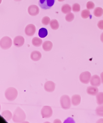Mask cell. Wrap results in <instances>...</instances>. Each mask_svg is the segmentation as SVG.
Segmentation results:
<instances>
[{"instance_id": "cell-1", "label": "cell", "mask_w": 103, "mask_h": 123, "mask_svg": "<svg viewBox=\"0 0 103 123\" xmlns=\"http://www.w3.org/2000/svg\"><path fill=\"white\" fill-rule=\"evenodd\" d=\"M12 119L15 123H23L26 119V114L21 108L18 107L14 111Z\"/></svg>"}, {"instance_id": "cell-2", "label": "cell", "mask_w": 103, "mask_h": 123, "mask_svg": "<svg viewBox=\"0 0 103 123\" xmlns=\"http://www.w3.org/2000/svg\"><path fill=\"white\" fill-rule=\"evenodd\" d=\"M5 95L7 100H9V101H13L18 96V91L15 88L10 87L6 89Z\"/></svg>"}, {"instance_id": "cell-3", "label": "cell", "mask_w": 103, "mask_h": 123, "mask_svg": "<svg viewBox=\"0 0 103 123\" xmlns=\"http://www.w3.org/2000/svg\"><path fill=\"white\" fill-rule=\"evenodd\" d=\"M12 39L8 36L3 37L0 40V46L3 49L6 50L12 46Z\"/></svg>"}, {"instance_id": "cell-4", "label": "cell", "mask_w": 103, "mask_h": 123, "mask_svg": "<svg viewBox=\"0 0 103 123\" xmlns=\"http://www.w3.org/2000/svg\"><path fill=\"white\" fill-rule=\"evenodd\" d=\"M60 102L61 108L64 110L70 109L71 107V98L70 97L67 95H64L61 97Z\"/></svg>"}, {"instance_id": "cell-5", "label": "cell", "mask_w": 103, "mask_h": 123, "mask_svg": "<svg viewBox=\"0 0 103 123\" xmlns=\"http://www.w3.org/2000/svg\"><path fill=\"white\" fill-rule=\"evenodd\" d=\"M55 3V0H39V5L42 9L47 10L52 7Z\"/></svg>"}, {"instance_id": "cell-6", "label": "cell", "mask_w": 103, "mask_h": 123, "mask_svg": "<svg viewBox=\"0 0 103 123\" xmlns=\"http://www.w3.org/2000/svg\"><path fill=\"white\" fill-rule=\"evenodd\" d=\"M41 115L43 118H49L52 115V109L50 106H44L41 110Z\"/></svg>"}, {"instance_id": "cell-7", "label": "cell", "mask_w": 103, "mask_h": 123, "mask_svg": "<svg viewBox=\"0 0 103 123\" xmlns=\"http://www.w3.org/2000/svg\"><path fill=\"white\" fill-rule=\"evenodd\" d=\"M91 77V74L89 71L83 72L79 75V80L84 84H88L90 81Z\"/></svg>"}, {"instance_id": "cell-8", "label": "cell", "mask_w": 103, "mask_h": 123, "mask_svg": "<svg viewBox=\"0 0 103 123\" xmlns=\"http://www.w3.org/2000/svg\"><path fill=\"white\" fill-rule=\"evenodd\" d=\"M36 32V27L33 24L28 25L25 29V34L28 36H32Z\"/></svg>"}, {"instance_id": "cell-9", "label": "cell", "mask_w": 103, "mask_h": 123, "mask_svg": "<svg viewBox=\"0 0 103 123\" xmlns=\"http://www.w3.org/2000/svg\"><path fill=\"white\" fill-rule=\"evenodd\" d=\"M102 82L101 79L98 75H94L91 77L90 80V83L92 86H99Z\"/></svg>"}, {"instance_id": "cell-10", "label": "cell", "mask_w": 103, "mask_h": 123, "mask_svg": "<svg viewBox=\"0 0 103 123\" xmlns=\"http://www.w3.org/2000/svg\"><path fill=\"white\" fill-rule=\"evenodd\" d=\"M44 88L47 92H53L55 88V84L52 81H48L44 84Z\"/></svg>"}, {"instance_id": "cell-11", "label": "cell", "mask_w": 103, "mask_h": 123, "mask_svg": "<svg viewBox=\"0 0 103 123\" xmlns=\"http://www.w3.org/2000/svg\"><path fill=\"white\" fill-rule=\"evenodd\" d=\"M28 13L31 16H35L39 13V9L36 5H31L28 9Z\"/></svg>"}, {"instance_id": "cell-12", "label": "cell", "mask_w": 103, "mask_h": 123, "mask_svg": "<svg viewBox=\"0 0 103 123\" xmlns=\"http://www.w3.org/2000/svg\"><path fill=\"white\" fill-rule=\"evenodd\" d=\"M13 42L15 46L19 47L23 45L25 42V39L23 37L21 36H18L14 38Z\"/></svg>"}, {"instance_id": "cell-13", "label": "cell", "mask_w": 103, "mask_h": 123, "mask_svg": "<svg viewBox=\"0 0 103 123\" xmlns=\"http://www.w3.org/2000/svg\"><path fill=\"white\" fill-rule=\"evenodd\" d=\"M88 94L91 96H96L99 93V89L97 86H89L87 89Z\"/></svg>"}, {"instance_id": "cell-14", "label": "cell", "mask_w": 103, "mask_h": 123, "mask_svg": "<svg viewBox=\"0 0 103 123\" xmlns=\"http://www.w3.org/2000/svg\"><path fill=\"white\" fill-rule=\"evenodd\" d=\"M81 102V97L78 94H74L71 98V103L74 105L77 106L80 104Z\"/></svg>"}, {"instance_id": "cell-15", "label": "cell", "mask_w": 103, "mask_h": 123, "mask_svg": "<svg viewBox=\"0 0 103 123\" xmlns=\"http://www.w3.org/2000/svg\"><path fill=\"white\" fill-rule=\"evenodd\" d=\"M41 58V54L39 51H34L31 53V59L35 61L39 60Z\"/></svg>"}, {"instance_id": "cell-16", "label": "cell", "mask_w": 103, "mask_h": 123, "mask_svg": "<svg viewBox=\"0 0 103 123\" xmlns=\"http://www.w3.org/2000/svg\"><path fill=\"white\" fill-rule=\"evenodd\" d=\"M53 44L50 41H45L42 44V48L45 51H49L52 48Z\"/></svg>"}, {"instance_id": "cell-17", "label": "cell", "mask_w": 103, "mask_h": 123, "mask_svg": "<svg viewBox=\"0 0 103 123\" xmlns=\"http://www.w3.org/2000/svg\"><path fill=\"white\" fill-rule=\"evenodd\" d=\"M2 116L7 121H10L12 118V114L9 110H6L2 113Z\"/></svg>"}, {"instance_id": "cell-18", "label": "cell", "mask_w": 103, "mask_h": 123, "mask_svg": "<svg viewBox=\"0 0 103 123\" xmlns=\"http://www.w3.org/2000/svg\"><path fill=\"white\" fill-rule=\"evenodd\" d=\"M32 43L34 46L39 47L42 44V40L40 38L38 37H34L32 40Z\"/></svg>"}, {"instance_id": "cell-19", "label": "cell", "mask_w": 103, "mask_h": 123, "mask_svg": "<svg viewBox=\"0 0 103 123\" xmlns=\"http://www.w3.org/2000/svg\"><path fill=\"white\" fill-rule=\"evenodd\" d=\"M50 26L51 28V29L53 30H56L58 29L59 25V23H58V20H56L55 19H53L50 21Z\"/></svg>"}, {"instance_id": "cell-20", "label": "cell", "mask_w": 103, "mask_h": 123, "mask_svg": "<svg viewBox=\"0 0 103 123\" xmlns=\"http://www.w3.org/2000/svg\"><path fill=\"white\" fill-rule=\"evenodd\" d=\"M71 6L68 4H65L62 6L61 8V11L64 14H68L71 13Z\"/></svg>"}, {"instance_id": "cell-21", "label": "cell", "mask_w": 103, "mask_h": 123, "mask_svg": "<svg viewBox=\"0 0 103 123\" xmlns=\"http://www.w3.org/2000/svg\"><path fill=\"white\" fill-rule=\"evenodd\" d=\"M96 99L97 104L99 105H103V92H99L96 95Z\"/></svg>"}, {"instance_id": "cell-22", "label": "cell", "mask_w": 103, "mask_h": 123, "mask_svg": "<svg viewBox=\"0 0 103 123\" xmlns=\"http://www.w3.org/2000/svg\"><path fill=\"white\" fill-rule=\"evenodd\" d=\"M94 14L96 17H100L103 14V9L101 7L96 8L94 11Z\"/></svg>"}, {"instance_id": "cell-23", "label": "cell", "mask_w": 103, "mask_h": 123, "mask_svg": "<svg viewBox=\"0 0 103 123\" xmlns=\"http://www.w3.org/2000/svg\"><path fill=\"white\" fill-rule=\"evenodd\" d=\"M48 34V31L46 29L44 28H42L39 30L38 35L39 36L40 38H44L46 37Z\"/></svg>"}, {"instance_id": "cell-24", "label": "cell", "mask_w": 103, "mask_h": 123, "mask_svg": "<svg viewBox=\"0 0 103 123\" xmlns=\"http://www.w3.org/2000/svg\"><path fill=\"white\" fill-rule=\"evenodd\" d=\"M96 113L98 116L103 117V105H100L96 108Z\"/></svg>"}, {"instance_id": "cell-25", "label": "cell", "mask_w": 103, "mask_h": 123, "mask_svg": "<svg viewBox=\"0 0 103 123\" xmlns=\"http://www.w3.org/2000/svg\"><path fill=\"white\" fill-rule=\"evenodd\" d=\"M90 12L89 10H88V9L83 10L81 13L82 17L84 19H87V18H89L90 16Z\"/></svg>"}, {"instance_id": "cell-26", "label": "cell", "mask_w": 103, "mask_h": 123, "mask_svg": "<svg viewBox=\"0 0 103 123\" xmlns=\"http://www.w3.org/2000/svg\"><path fill=\"white\" fill-rule=\"evenodd\" d=\"M74 18V15L72 13H69L67 14V15L65 16V20H66V21L68 22H70L73 21Z\"/></svg>"}, {"instance_id": "cell-27", "label": "cell", "mask_w": 103, "mask_h": 123, "mask_svg": "<svg viewBox=\"0 0 103 123\" xmlns=\"http://www.w3.org/2000/svg\"><path fill=\"white\" fill-rule=\"evenodd\" d=\"M81 10V7H80V5L77 4L76 3L74 4L72 6V11L74 12H78Z\"/></svg>"}, {"instance_id": "cell-28", "label": "cell", "mask_w": 103, "mask_h": 123, "mask_svg": "<svg viewBox=\"0 0 103 123\" xmlns=\"http://www.w3.org/2000/svg\"><path fill=\"white\" fill-rule=\"evenodd\" d=\"M50 19L47 16H45L42 20V23L44 25H47L50 24Z\"/></svg>"}, {"instance_id": "cell-29", "label": "cell", "mask_w": 103, "mask_h": 123, "mask_svg": "<svg viewBox=\"0 0 103 123\" xmlns=\"http://www.w3.org/2000/svg\"><path fill=\"white\" fill-rule=\"evenodd\" d=\"M95 8V4L93 2L90 1L88 2L87 4V8L88 10H90V9H93Z\"/></svg>"}, {"instance_id": "cell-30", "label": "cell", "mask_w": 103, "mask_h": 123, "mask_svg": "<svg viewBox=\"0 0 103 123\" xmlns=\"http://www.w3.org/2000/svg\"><path fill=\"white\" fill-rule=\"evenodd\" d=\"M98 27L101 30H103V20H100L98 23Z\"/></svg>"}, {"instance_id": "cell-31", "label": "cell", "mask_w": 103, "mask_h": 123, "mask_svg": "<svg viewBox=\"0 0 103 123\" xmlns=\"http://www.w3.org/2000/svg\"><path fill=\"white\" fill-rule=\"evenodd\" d=\"M101 79L102 83H103V72L101 74Z\"/></svg>"}, {"instance_id": "cell-32", "label": "cell", "mask_w": 103, "mask_h": 123, "mask_svg": "<svg viewBox=\"0 0 103 123\" xmlns=\"http://www.w3.org/2000/svg\"><path fill=\"white\" fill-rule=\"evenodd\" d=\"M100 39H101V41H102V42L103 43V32L102 33L101 35Z\"/></svg>"}, {"instance_id": "cell-33", "label": "cell", "mask_w": 103, "mask_h": 123, "mask_svg": "<svg viewBox=\"0 0 103 123\" xmlns=\"http://www.w3.org/2000/svg\"><path fill=\"white\" fill-rule=\"evenodd\" d=\"M98 123H99V122H101V123H103V119H101V120H99L98 122H97Z\"/></svg>"}, {"instance_id": "cell-34", "label": "cell", "mask_w": 103, "mask_h": 123, "mask_svg": "<svg viewBox=\"0 0 103 123\" xmlns=\"http://www.w3.org/2000/svg\"><path fill=\"white\" fill-rule=\"evenodd\" d=\"M54 123H55V122H58V123H61V121H59V120H55L54 121Z\"/></svg>"}, {"instance_id": "cell-35", "label": "cell", "mask_w": 103, "mask_h": 123, "mask_svg": "<svg viewBox=\"0 0 103 123\" xmlns=\"http://www.w3.org/2000/svg\"><path fill=\"white\" fill-rule=\"evenodd\" d=\"M14 1H16V2H20L21 1V0H14Z\"/></svg>"}, {"instance_id": "cell-36", "label": "cell", "mask_w": 103, "mask_h": 123, "mask_svg": "<svg viewBox=\"0 0 103 123\" xmlns=\"http://www.w3.org/2000/svg\"><path fill=\"white\" fill-rule=\"evenodd\" d=\"M58 1L59 2H63V1H64V0H58Z\"/></svg>"}]
</instances>
